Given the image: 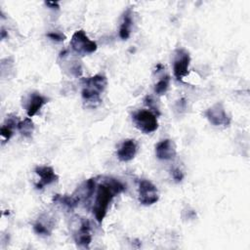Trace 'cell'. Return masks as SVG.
I'll use <instances>...</instances> for the list:
<instances>
[{
  "instance_id": "2",
  "label": "cell",
  "mask_w": 250,
  "mask_h": 250,
  "mask_svg": "<svg viewBox=\"0 0 250 250\" xmlns=\"http://www.w3.org/2000/svg\"><path fill=\"white\" fill-rule=\"evenodd\" d=\"M82 98L88 103H100L101 94L107 85L106 77L97 74L91 77L83 78L82 81Z\"/></svg>"
},
{
  "instance_id": "13",
  "label": "cell",
  "mask_w": 250,
  "mask_h": 250,
  "mask_svg": "<svg viewBox=\"0 0 250 250\" xmlns=\"http://www.w3.org/2000/svg\"><path fill=\"white\" fill-rule=\"evenodd\" d=\"M132 24H133V12L130 8H128L123 14L122 21L119 27V36L121 39L127 40L130 37Z\"/></svg>"
},
{
  "instance_id": "7",
  "label": "cell",
  "mask_w": 250,
  "mask_h": 250,
  "mask_svg": "<svg viewBox=\"0 0 250 250\" xmlns=\"http://www.w3.org/2000/svg\"><path fill=\"white\" fill-rule=\"evenodd\" d=\"M190 62L189 54L184 50H178L176 59L173 63V71L177 80L182 81L185 76L188 73V65Z\"/></svg>"
},
{
  "instance_id": "1",
  "label": "cell",
  "mask_w": 250,
  "mask_h": 250,
  "mask_svg": "<svg viewBox=\"0 0 250 250\" xmlns=\"http://www.w3.org/2000/svg\"><path fill=\"white\" fill-rule=\"evenodd\" d=\"M124 188V186L114 179H108L98 186L96 199L93 206V214L99 224H101L104 219L113 197L122 192Z\"/></svg>"
},
{
  "instance_id": "21",
  "label": "cell",
  "mask_w": 250,
  "mask_h": 250,
  "mask_svg": "<svg viewBox=\"0 0 250 250\" xmlns=\"http://www.w3.org/2000/svg\"><path fill=\"white\" fill-rule=\"evenodd\" d=\"M45 4L47 6H49L51 9H56V10H59L60 9V6H59V3L58 2H55V1H47L45 2Z\"/></svg>"
},
{
  "instance_id": "18",
  "label": "cell",
  "mask_w": 250,
  "mask_h": 250,
  "mask_svg": "<svg viewBox=\"0 0 250 250\" xmlns=\"http://www.w3.org/2000/svg\"><path fill=\"white\" fill-rule=\"evenodd\" d=\"M51 229L52 227H49V225L46 226V224L38 221L33 225V229L37 234L40 235H50L51 234Z\"/></svg>"
},
{
  "instance_id": "8",
  "label": "cell",
  "mask_w": 250,
  "mask_h": 250,
  "mask_svg": "<svg viewBox=\"0 0 250 250\" xmlns=\"http://www.w3.org/2000/svg\"><path fill=\"white\" fill-rule=\"evenodd\" d=\"M177 154L176 145L170 139L160 141L155 146V155L160 160H171Z\"/></svg>"
},
{
  "instance_id": "15",
  "label": "cell",
  "mask_w": 250,
  "mask_h": 250,
  "mask_svg": "<svg viewBox=\"0 0 250 250\" xmlns=\"http://www.w3.org/2000/svg\"><path fill=\"white\" fill-rule=\"evenodd\" d=\"M17 128L20 131V133L25 138H30L34 131V125L30 117H27L21 121H19Z\"/></svg>"
},
{
  "instance_id": "20",
  "label": "cell",
  "mask_w": 250,
  "mask_h": 250,
  "mask_svg": "<svg viewBox=\"0 0 250 250\" xmlns=\"http://www.w3.org/2000/svg\"><path fill=\"white\" fill-rule=\"evenodd\" d=\"M172 177L176 182H181L184 179V174L179 168H174L172 170Z\"/></svg>"
},
{
  "instance_id": "16",
  "label": "cell",
  "mask_w": 250,
  "mask_h": 250,
  "mask_svg": "<svg viewBox=\"0 0 250 250\" xmlns=\"http://www.w3.org/2000/svg\"><path fill=\"white\" fill-rule=\"evenodd\" d=\"M54 201H59L60 203L63 204L64 206H66L69 209H73L74 207H76L79 202L74 196H67V195L62 196L59 194L56 197H54Z\"/></svg>"
},
{
  "instance_id": "5",
  "label": "cell",
  "mask_w": 250,
  "mask_h": 250,
  "mask_svg": "<svg viewBox=\"0 0 250 250\" xmlns=\"http://www.w3.org/2000/svg\"><path fill=\"white\" fill-rule=\"evenodd\" d=\"M139 201L145 206H149L156 203L159 199L157 188L148 180L142 179L139 182Z\"/></svg>"
},
{
  "instance_id": "6",
  "label": "cell",
  "mask_w": 250,
  "mask_h": 250,
  "mask_svg": "<svg viewBox=\"0 0 250 250\" xmlns=\"http://www.w3.org/2000/svg\"><path fill=\"white\" fill-rule=\"evenodd\" d=\"M205 116L214 126H229L230 117L227 113L222 103H216L205 111Z\"/></svg>"
},
{
  "instance_id": "11",
  "label": "cell",
  "mask_w": 250,
  "mask_h": 250,
  "mask_svg": "<svg viewBox=\"0 0 250 250\" xmlns=\"http://www.w3.org/2000/svg\"><path fill=\"white\" fill-rule=\"evenodd\" d=\"M74 241L79 247L89 248L92 242V235L90 231V225L88 221H83L81 227L74 234Z\"/></svg>"
},
{
  "instance_id": "10",
  "label": "cell",
  "mask_w": 250,
  "mask_h": 250,
  "mask_svg": "<svg viewBox=\"0 0 250 250\" xmlns=\"http://www.w3.org/2000/svg\"><path fill=\"white\" fill-rule=\"evenodd\" d=\"M137 152V145L134 140H125L117 150V157L122 162H128L132 160Z\"/></svg>"
},
{
  "instance_id": "4",
  "label": "cell",
  "mask_w": 250,
  "mask_h": 250,
  "mask_svg": "<svg viewBox=\"0 0 250 250\" xmlns=\"http://www.w3.org/2000/svg\"><path fill=\"white\" fill-rule=\"evenodd\" d=\"M133 121L136 127L146 134L152 133L158 128L156 115L147 109H141L136 111L133 114Z\"/></svg>"
},
{
  "instance_id": "3",
  "label": "cell",
  "mask_w": 250,
  "mask_h": 250,
  "mask_svg": "<svg viewBox=\"0 0 250 250\" xmlns=\"http://www.w3.org/2000/svg\"><path fill=\"white\" fill-rule=\"evenodd\" d=\"M71 49L80 56L92 54L97 51V43L91 40L83 29L76 30L70 39Z\"/></svg>"
},
{
  "instance_id": "19",
  "label": "cell",
  "mask_w": 250,
  "mask_h": 250,
  "mask_svg": "<svg viewBox=\"0 0 250 250\" xmlns=\"http://www.w3.org/2000/svg\"><path fill=\"white\" fill-rule=\"evenodd\" d=\"M47 36H48L50 39H52V40H54V41H57V42H62V41H63V40L65 39V36H64L62 33L57 32V31L49 32V33H47Z\"/></svg>"
},
{
  "instance_id": "22",
  "label": "cell",
  "mask_w": 250,
  "mask_h": 250,
  "mask_svg": "<svg viewBox=\"0 0 250 250\" xmlns=\"http://www.w3.org/2000/svg\"><path fill=\"white\" fill-rule=\"evenodd\" d=\"M6 36H7V33H6L5 29H4V28H2V30H1V38H2V39H4Z\"/></svg>"
},
{
  "instance_id": "9",
  "label": "cell",
  "mask_w": 250,
  "mask_h": 250,
  "mask_svg": "<svg viewBox=\"0 0 250 250\" xmlns=\"http://www.w3.org/2000/svg\"><path fill=\"white\" fill-rule=\"evenodd\" d=\"M35 173L39 176L40 180L35 184L37 189H42L45 186L56 183L59 179L55 170L51 166H37L35 168Z\"/></svg>"
},
{
  "instance_id": "14",
  "label": "cell",
  "mask_w": 250,
  "mask_h": 250,
  "mask_svg": "<svg viewBox=\"0 0 250 250\" xmlns=\"http://www.w3.org/2000/svg\"><path fill=\"white\" fill-rule=\"evenodd\" d=\"M15 126H18V122H16L14 118H8L6 122L1 126V137L3 139L2 144L8 142L11 139Z\"/></svg>"
},
{
  "instance_id": "12",
  "label": "cell",
  "mask_w": 250,
  "mask_h": 250,
  "mask_svg": "<svg viewBox=\"0 0 250 250\" xmlns=\"http://www.w3.org/2000/svg\"><path fill=\"white\" fill-rule=\"evenodd\" d=\"M46 103H48V99H46L44 96L38 93L31 94L26 105L27 116L28 117L34 116Z\"/></svg>"
},
{
  "instance_id": "17",
  "label": "cell",
  "mask_w": 250,
  "mask_h": 250,
  "mask_svg": "<svg viewBox=\"0 0 250 250\" xmlns=\"http://www.w3.org/2000/svg\"><path fill=\"white\" fill-rule=\"evenodd\" d=\"M169 84H170V77L169 76H165L163 78H161L154 86V93L158 96H162L164 95L168 88H169Z\"/></svg>"
}]
</instances>
